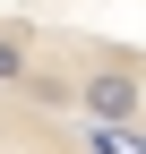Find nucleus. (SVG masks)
<instances>
[{"mask_svg":"<svg viewBox=\"0 0 146 154\" xmlns=\"http://www.w3.org/2000/svg\"><path fill=\"white\" fill-rule=\"evenodd\" d=\"M69 111H86L95 128H129L146 111V77L138 69H86V77H69Z\"/></svg>","mask_w":146,"mask_h":154,"instance_id":"f257e3e1","label":"nucleus"},{"mask_svg":"<svg viewBox=\"0 0 146 154\" xmlns=\"http://www.w3.org/2000/svg\"><path fill=\"white\" fill-rule=\"evenodd\" d=\"M26 69H34V34L26 26H0V94H17Z\"/></svg>","mask_w":146,"mask_h":154,"instance_id":"f03ea898","label":"nucleus"},{"mask_svg":"<svg viewBox=\"0 0 146 154\" xmlns=\"http://www.w3.org/2000/svg\"><path fill=\"white\" fill-rule=\"evenodd\" d=\"M17 103H34V111H69V77H52V69H26V77H17Z\"/></svg>","mask_w":146,"mask_h":154,"instance_id":"7ed1b4c3","label":"nucleus"}]
</instances>
